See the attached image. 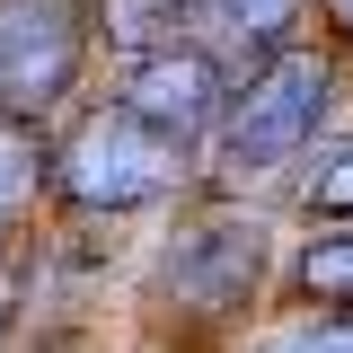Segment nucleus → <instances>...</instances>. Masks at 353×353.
Wrapping results in <instances>:
<instances>
[{"label":"nucleus","instance_id":"1","mask_svg":"<svg viewBox=\"0 0 353 353\" xmlns=\"http://www.w3.org/2000/svg\"><path fill=\"white\" fill-rule=\"evenodd\" d=\"M327 106H336V62L292 44L283 62H265L256 80L230 88L221 132H212V176L221 185H265V176L301 168V150L318 141Z\"/></svg>","mask_w":353,"mask_h":353},{"label":"nucleus","instance_id":"2","mask_svg":"<svg viewBox=\"0 0 353 353\" xmlns=\"http://www.w3.org/2000/svg\"><path fill=\"white\" fill-rule=\"evenodd\" d=\"M185 185V150L124 106H97L53 141V194L71 212H141Z\"/></svg>","mask_w":353,"mask_h":353},{"label":"nucleus","instance_id":"3","mask_svg":"<svg viewBox=\"0 0 353 353\" xmlns=\"http://www.w3.org/2000/svg\"><path fill=\"white\" fill-rule=\"evenodd\" d=\"M256 292H265V221L230 212V203L185 221L150 265V309L185 318V327H230Z\"/></svg>","mask_w":353,"mask_h":353},{"label":"nucleus","instance_id":"4","mask_svg":"<svg viewBox=\"0 0 353 353\" xmlns=\"http://www.w3.org/2000/svg\"><path fill=\"white\" fill-rule=\"evenodd\" d=\"M88 27L71 0H0V115H53L80 80Z\"/></svg>","mask_w":353,"mask_h":353},{"label":"nucleus","instance_id":"5","mask_svg":"<svg viewBox=\"0 0 353 353\" xmlns=\"http://www.w3.org/2000/svg\"><path fill=\"white\" fill-rule=\"evenodd\" d=\"M115 106H124V115H141L150 132H168L176 150H194V141H212V132H221L230 71H221L203 44H159V53H132V62H124Z\"/></svg>","mask_w":353,"mask_h":353},{"label":"nucleus","instance_id":"6","mask_svg":"<svg viewBox=\"0 0 353 353\" xmlns=\"http://www.w3.org/2000/svg\"><path fill=\"white\" fill-rule=\"evenodd\" d=\"M301 9L309 0H194V44L230 80H256L265 62H283L301 44Z\"/></svg>","mask_w":353,"mask_h":353},{"label":"nucleus","instance_id":"7","mask_svg":"<svg viewBox=\"0 0 353 353\" xmlns=\"http://www.w3.org/2000/svg\"><path fill=\"white\" fill-rule=\"evenodd\" d=\"M185 27H194V0H106V36L132 53H159V44H185Z\"/></svg>","mask_w":353,"mask_h":353},{"label":"nucleus","instance_id":"8","mask_svg":"<svg viewBox=\"0 0 353 353\" xmlns=\"http://www.w3.org/2000/svg\"><path fill=\"white\" fill-rule=\"evenodd\" d=\"M292 283H301V301H318V309H336V318H353V230L309 239L301 265H292Z\"/></svg>","mask_w":353,"mask_h":353},{"label":"nucleus","instance_id":"9","mask_svg":"<svg viewBox=\"0 0 353 353\" xmlns=\"http://www.w3.org/2000/svg\"><path fill=\"white\" fill-rule=\"evenodd\" d=\"M301 203H309V212H327V221H353V141L318 159V176L301 185Z\"/></svg>","mask_w":353,"mask_h":353},{"label":"nucleus","instance_id":"10","mask_svg":"<svg viewBox=\"0 0 353 353\" xmlns=\"http://www.w3.org/2000/svg\"><path fill=\"white\" fill-rule=\"evenodd\" d=\"M256 353H353V318H301V327H274Z\"/></svg>","mask_w":353,"mask_h":353},{"label":"nucleus","instance_id":"11","mask_svg":"<svg viewBox=\"0 0 353 353\" xmlns=\"http://www.w3.org/2000/svg\"><path fill=\"white\" fill-rule=\"evenodd\" d=\"M318 9H327V18L345 27V44H353V0H318Z\"/></svg>","mask_w":353,"mask_h":353},{"label":"nucleus","instance_id":"12","mask_svg":"<svg viewBox=\"0 0 353 353\" xmlns=\"http://www.w3.org/2000/svg\"><path fill=\"white\" fill-rule=\"evenodd\" d=\"M0 345H9V301H0Z\"/></svg>","mask_w":353,"mask_h":353},{"label":"nucleus","instance_id":"13","mask_svg":"<svg viewBox=\"0 0 353 353\" xmlns=\"http://www.w3.org/2000/svg\"><path fill=\"white\" fill-rule=\"evenodd\" d=\"M0 239H9V221H0Z\"/></svg>","mask_w":353,"mask_h":353}]
</instances>
